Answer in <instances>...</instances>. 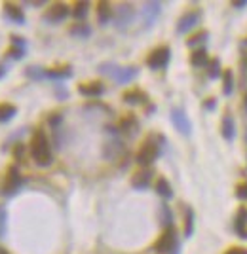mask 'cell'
Returning a JSON list of instances; mask_svg holds the SVG:
<instances>
[{"mask_svg": "<svg viewBox=\"0 0 247 254\" xmlns=\"http://www.w3.org/2000/svg\"><path fill=\"white\" fill-rule=\"evenodd\" d=\"M31 156H33V159L37 161V165H40V167H48L53 161L48 135L44 133L42 129H37L33 133V139H31Z\"/></svg>", "mask_w": 247, "mask_h": 254, "instance_id": "obj_1", "label": "cell"}, {"mask_svg": "<svg viewBox=\"0 0 247 254\" xmlns=\"http://www.w3.org/2000/svg\"><path fill=\"white\" fill-rule=\"evenodd\" d=\"M21 184H23V177H21L19 169L15 165H12V167L6 169L4 181H2V186H0V194L10 197V195L17 194V190L21 188Z\"/></svg>", "mask_w": 247, "mask_h": 254, "instance_id": "obj_2", "label": "cell"}, {"mask_svg": "<svg viewBox=\"0 0 247 254\" xmlns=\"http://www.w3.org/2000/svg\"><path fill=\"white\" fill-rule=\"evenodd\" d=\"M169 57H171V49L167 48V46H160V48H156L147 57V65L152 71H162V69L167 67Z\"/></svg>", "mask_w": 247, "mask_h": 254, "instance_id": "obj_3", "label": "cell"}, {"mask_svg": "<svg viewBox=\"0 0 247 254\" xmlns=\"http://www.w3.org/2000/svg\"><path fill=\"white\" fill-rule=\"evenodd\" d=\"M175 245H177V231L171 226V228H165L164 233L158 237V241L154 243V251L158 254H167L175 249Z\"/></svg>", "mask_w": 247, "mask_h": 254, "instance_id": "obj_4", "label": "cell"}, {"mask_svg": "<svg viewBox=\"0 0 247 254\" xmlns=\"http://www.w3.org/2000/svg\"><path fill=\"white\" fill-rule=\"evenodd\" d=\"M112 17H114V25H116L118 29H125V27H129L131 21H133L135 10H133L131 4H118V8L114 10Z\"/></svg>", "mask_w": 247, "mask_h": 254, "instance_id": "obj_5", "label": "cell"}, {"mask_svg": "<svg viewBox=\"0 0 247 254\" xmlns=\"http://www.w3.org/2000/svg\"><path fill=\"white\" fill-rule=\"evenodd\" d=\"M158 154H160L158 146L154 145L152 141H147L145 145L139 148V152H137V163L143 165V167H148V165H152L156 161Z\"/></svg>", "mask_w": 247, "mask_h": 254, "instance_id": "obj_6", "label": "cell"}, {"mask_svg": "<svg viewBox=\"0 0 247 254\" xmlns=\"http://www.w3.org/2000/svg\"><path fill=\"white\" fill-rule=\"evenodd\" d=\"M67 15H69V6L67 4H63V2H55V4H51L48 8V12L44 13V21H48V23H61L67 19Z\"/></svg>", "mask_w": 247, "mask_h": 254, "instance_id": "obj_7", "label": "cell"}, {"mask_svg": "<svg viewBox=\"0 0 247 254\" xmlns=\"http://www.w3.org/2000/svg\"><path fill=\"white\" fill-rule=\"evenodd\" d=\"M171 121H173L175 129H177L179 133L190 135V129H192V125H190V120L186 118V114L183 112V110H179V109L171 110Z\"/></svg>", "mask_w": 247, "mask_h": 254, "instance_id": "obj_8", "label": "cell"}, {"mask_svg": "<svg viewBox=\"0 0 247 254\" xmlns=\"http://www.w3.org/2000/svg\"><path fill=\"white\" fill-rule=\"evenodd\" d=\"M124 152H125V146H124L122 141H118V139H114V141H109L107 145L103 146V156L107 157L109 161H114V159H118V157L122 156Z\"/></svg>", "mask_w": 247, "mask_h": 254, "instance_id": "obj_9", "label": "cell"}, {"mask_svg": "<svg viewBox=\"0 0 247 254\" xmlns=\"http://www.w3.org/2000/svg\"><path fill=\"white\" fill-rule=\"evenodd\" d=\"M160 12H162L160 2H147V4L143 6V10H141V15H143V21H145V25H147V27H150V25L158 19Z\"/></svg>", "mask_w": 247, "mask_h": 254, "instance_id": "obj_10", "label": "cell"}, {"mask_svg": "<svg viewBox=\"0 0 247 254\" xmlns=\"http://www.w3.org/2000/svg\"><path fill=\"white\" fill-rule=\"evenodd\" d=\"M198 21H200V13L186 12L185 15L179 19V23H177V33H179V35H185L188 31H192V29L198 25Z\"/></svg>", "mask_w": 247, "mask_h": 254, "instance_id": "obj_11", "label": "cell"}, {"mask_svg": "<svg viewBox=\"0 0 247 254\" xmlns=\"http://www.w3.org/2000/svg\"><path fill=\"white\" fill-rule=\"evenodd\" d=\"M139 71L135 67H116V71L112 73V80H116L118 84H129L133 78H135Z\"/></svg>", "mask_w": 247, "mask_h": 254, "instance_id": "obj_12", "label": "cell"}, {"mask_svg": "<svg viewBox=\"0 0 247 254\" xmlns=\"http://www.w3.org/2000/svg\"><path fill=\"white\" fill-rule=\"evenodd\" d=\"M78 93L84 97H101L105 93V85L101 82H86L78 85Z\"/></svg>", "mask_w": 247, "mask_h": 254, "instance_id": "obj_13", "label": "cell"}, {"mask_svg": "<svg viewBox=\"0 0 247 254\" xmlns=\"http://www.w3.org/2000/svg\"><path fill=\"white\" fill-rule=\"evenodd\" d=\"M150 181H152V171L141 169L131 177V186H133L135 190H145V188H148Z\"/></svg>", "mask_w": 247, "mask_h": 254, "instance_id": "obj_14", "label": "cell"}, {"mask_svg": "<svg viewBox=\"0 0 247 254\" xmlns=\"http://www.w3.org/2000/svg\"><path fill=\"white\" fill-rule=\"evenodd\" d=\"M4 13L12 19L13 23H17V25H23L25 23V13L23 10L17 6V4H13V2H6L4 4Z\"/></svg>", "mask_w": 247, "mask_h": 254, "instance_id": "obj_15", "label": "cell"}, {"mask_svg": "<svg viewBox=\"0 0 247 254\" xmlns=\"http://www.w3.org/2000/svg\"><path fill=\"white\" fill-rule=\"evenodd\" d=\"M221 135L228 141V143H232L236 137V123H234V118L230 116V114H226L224 118H222V125H221Z\"/></svg>", "mask_w": 247, "mask_h": 254, "instance_id": "obj_16", "label": "cell"}, {"mask_svg": "<svg viewBox=\"0 0 247 254\" xmlns=\"http://www.w3.org/2000/svg\"><path fill=\"white\" fill-rule=\"evenodd\" d=\"M112 6L109 2H99L97 4V21L99 25H107L112 19Z\"/></svg>", "mask_w": 247, "mask_h": 254, "instance_id": "obj_17", "label": "cell"}, {"mask_svg": "<svg viewBox=\"0 0 247 254\" xmlns=\"http://www.w3.org/2000/svg\"><path fill=\"white\" fill-rule=\"evenodd\" d=\"M120 129H122L125 135H129V137H133V135L137 133V129H139V123H137L135 116H125V118H122V121H120Z\"/></svg>", "mask_w": 247, "mask_h": 254, "instance_id": "obj_18", "label": "cell"}, {"mask_svg": "<svg viewBox=\"0 0 247 254\" xmlns=\"http://www.w3.org/2000/svg\"><path fill=\"white\" fill-rule=\"evenodd\" d=\"M122 99L124 103H127V105H141V103L147 101V95L141 89H131V91H125Z\"/></svg>", "mask_w": 247, "mask_h": 254, "instance_id": "obj_19", "label": "cell"}, {"mask_svg": "<svg viewBox=\"0 0 247 254\" xmlns=\"http://www.w3.org/2000/svg\"><path fill=\"white\" fill-rule=\"evenodd\" d=\"M190 63H192L194 67H207V63H209V55H207V51H206L204 48L194 49V51H192V55H190Z\"/></svg>", "mask_w": 247, "mask_h": 254, "instance_id": "obj_20", "label": "cell"}, {"mask_svg": "<svg viewBox=\"0 0 247 254\" xmlns=\"http://www.w3.org/2000/svg\"><path fill=\"white\" fill-rule=\"evenodd\" d=\"M246 226H247V209L242 207V209L238 211V215H236V231H238L242 237H247Z\"/></svg>", "mask_w": 247, "mask_h": 254, "instance_id": "obj_21", "label": "cell"}, {"mask_svg": "<svg viewBox=\"0 0 247 254\" xmlns=\"http://www.w3.org/2000/svg\"><path fill=\"white\" fill-rule=\"evenodd\" d=\"M156 194L162 195L164 199H171L173 197V188H171V184L167 182V179H158L156 181Z\"/></svg>", "mask_w": 247, "mask_h": 254, "instance_id": "obj_22", "label": "cell"}, {"mask_svg": "<svg viewBox=\"0 0 247 254\" xmlns=\"http://www.w3.org/2000/svg\"><path fill=\"white\" fill-rule=\"evenodd\" d=\"M71 76H73L71 67H63V69H49V71H46V78H49V80H67V78H71Z\"/></svg>", "mask_w": 247, "mask_h": 254, "instance_id": "obj_23", "label": "cell"}, {"mask_svg": "<svg viewBox=\"0 0 247 254\" xmlns=\"http://www.w3.org/2000/svg\"><path fill=\"white\" fill-rule=\"evenodd\" d=\"M17 114V107H13L12 103H0V123L10 121Z\"/></svg>", "mask_w": 247, "mask_h": 254, "instance_id": "obj_24", "label": "cell"}, {"mask_svg": "<svg viewBox=\"0 0 247 254\" xmlns=\"http://www.w3.org/2000/svg\"><path fill=\"white\" fill-rule=\"evenodd\" d=\"M69 33L76 38H87L91 35V27L87 23H82V21H78V23H74L71 29H69Z\"/></svg>", "mask_w": 247, "mask_h": 254, "instance_id": "obj_25", "label": "cell"}, {"mask_svg": "<svg viewBox=\"0 0 247 254\" xmlns=\"http://www.w3.org/2000/svg\"><path fill=\"white\" fill-rule=\"evenodd\" d=\"M234 91V74L230 69L224 71V78H222V93L224 95H232Z\"/></svg>", "mask_w": 247, "mask_h": 254, "instance_id": "obj_26", "label": "cell"}, {"mask_svg": "<svg viewBox=\"0 0 247 254\" xmlns=\"http://www.w3.org/2000/svg\"><path fill=\"white\" fill-rule=\"evenodd\" d=\"M192 231H194V211L188 207L185 211V235L186 237H190Z\"/></svg>", "mask_w": 247, "mask_h": 254, "instance_id": "obj_27", "label": "cell"}, {"mask_svg": "<svg viewBox=\"0 0 247 254\" xmlns=\"http://www.w3.org/2000/svg\"><path fill=\"white\" fill-rule=\"evenodd\" d=\"M87 10H89V4L87 2H76L73 8V15L80 21V19H84L87 15Z\"/></svg>", "mask_w": 247, "mask_h": 254, "instance_id": "obj_28", "label": "cell"}, {"mask_svg": "<svg viewBox=\"0 0 247 254\" xmlns=\"http://www.w3.org/2000/svg\"><path fill=\"white\" fill-rule=\"evenodd\" d=\"M25 74H27V78H31V80H42V78H46V71L40 69V67H27V69H25Z\"/></svg>", "mask_w": 247, "mask_h": 254, "instance_id": "obj_29", "label": "cell"}, {"mask_svg": "<svg viewBox=\"0 0 247 254\" xmlns=\"http://www.w3.org/2000/svg\"><path fill=\"white\" fill-rule=\"evenodd\" d=\"M207 36H209V35H207L206 31H200V33H196L192 38H188V40H186V44H188L190 48H196V46H200V44H204V42L207 40Z\"/></svg>", "mask_w": 247, "mask_h": 254, "instance_id": "obj_30", "label": "cell"}, {"mask_svg": "<svg viewBox=\"0 0 247 254\" xmlns=\"http://www.w3.org/2000/svg\"><path fill=\"white\" fill-rule=\"evenodd\" d=\"M160 217H162V224L165 226V228H171V211H169V207L167 205H162L160 207Z\"/></svg>", "mask_w": 247, "mask_h": 254, "instance_id": "obj_31", "label": "cell"}, {"mask_svg": "<svg viewBox=\"0 0 247 254\" xmlns=\"http://www.w3.org/2000/svg\"><path fill=\"white\" fill-rule=\"evenodd\" d=\"M209 65V69H207V74H209L211 80H215V78H219V74H221V63L219 59H213L207 63Z\"/></svg>", "mask_w": 247, "mask_h": 254, "instance_id": "obj_32", "label": "cell"}, {"mask_svg": "<svg viewBox=\"0 0 247 254\" xmlns=\"http://www.w3.org/2000/svg\"><path fill=\"white\" fill-rule=\"evenodd\" d=\"M6 220H8V213H6V207L0 205V239L6 235Z\"/></svg>", "mask_w": 247, "mask_h": 254, "instance_id": "obj_33", "label": "cell"}, {"mask_svg": "<svg viewBox=\"0 0 247 254\" xmlns=\"http://www.w3.org/2000/svg\"><path fill=\"white\" fill-rule=\"evenodd\" d=\"M8 55H10L12 59H23L25 49L19 48V46H10V49H8Z\"/></svg>", "mask_w": 247, "mask_h": 254, "instance_id": "obj_34", "label": "cell"}, {"mask_svg": "<svg viewBox=\"0 0 247 254\" xmlns=\"http://www.w3.org/2000/svg\"><path fill=\"white\" fill-rule=\"evenodd\" d=\"M13 157H15L17 161H23V157H25V145L17 143V145L13 146Z\"/></svg>", "mask_w": 247, "mask_h": 254, "instance_id": "obj_35", "label": "cell"}, {"mask_svg": "<svg viewBox=\"0 0 247 254\" xmlns=\"http://www.w3.org/2000/svg\"><path fill=\"white\" fill-rule=\"evenodd\" d=\"M236 197L242 199V201H247V182L246 184H240V186L236 188Z\"/></svg>", "mask_w": 247, "mask_h": 254, "instance_id": "obj_36", "label": "cell"}, {"mask_svg": "<svg viewBox=\"0 0 247 254\" xmlns=\"http://www.w3.org/2000/svg\"><path fill=\"white\" fill-rule=\"evenodd\" d=\"M49 125H51V127H57V125H59V123H61V116H59V114H53V116H49Z\"/></svg>", "mask_w": 247, "mask_h": 254, "instance_id": "obj_37", "label": "cell"}, {"mask_svg": "<svg viewBox=\"0 0 247 254\" xmlns=\"http://www.w3.org/2000/svg\"><path fill=\"white\" fill-rule=\"evenodd\" d=\"M242 67H244V82L247 85V53L242 57Z\"/></svg>", "mask_w": 247, "mask_h": 254, "instance_id": "obj_38", "label": "cell"}, {"mask_svg": "<svg viewBox=\"0 0 247 254\" xmlns=\"http://www.w3.org/2000/svg\"><path fill=\"white\" fill-rule=\"evenodd\" d=\"M12 44H13V46H19V48H23L25 40H23V38H19V36H15V35H13V36H12Z\"/></svg>", "mask_w": 247, "mask_h": 254, "instance_id": "obj_39", "label": "cell"}, {"mask_svg": "<svg viewBox=\"0 0 247 254\" xmlns=\"http://www.w3.org/2000/svg\"><path fill=\"white\" fill-rule=\"evenodd\" d=\"M226 254H247V251L246 249H238V247H234V249L226 251Z\"/></svg>", "mask_w": 247, "mask_h": 254, "instance_id": "obj_40", "label": "cell"}, {"mask_svg": "<svg viewBox=\"0 0 247 254\" xmlns=\"http://www.w3.org/2000/svg\"><path fill=\"white\" fill-rule=\"evenodd\" d=\"M204 109H207V110L215 109V99H209V101H206V103H204Z\"/></svg>", "mask_w": 247, "mask_h": 254, "instance_id": "obj_41", "label": "cell"}, {"mask_svg": "<svg viewBox=\"0 0 247 254\" xmlns=\"http://www.w3.org/2000/svg\"><path fill=\"white\" fill-rule=\"evenodd\" d=\"M247 6V0H242V2H234V8H244Z\"/></svg>", "mask_w": 247, "mask_h": 254, "instance_id": "obj_42", "label": "cell"}, {"mask_svg": "<svg viewBox=\"0 0 247 254\" xmlns=\"http://www.w3.org/2000/svg\"><path fill=\"white\" fill-rule=\"evenodd\" d=\"M6 71H8V69H6V65H2V63H0V78H4Z\"/></svg>", "mask_w": 247, "mask_h": 254, "instance_id": "obj_43", "label": "cell"}, {"mask_svg": "<svg viewBox=\"0 0 247 254\" xmlns=\"http://www.w3.org/2000/svg\"><path fill=\"white\" fill-rule=\"evenodd\" d=\"M0 254H8V251H6L4 247H0Z\"/></svg>", "mask_w": 247, "mask_h": 254, "instance_id": "obj_44", "label": "cell"}, {"mask_svg": "<svg viewBox=\"0 0 247 254\" xmlns=\"http://www.w3.org/2000/svg\"><path fill=\"white\" fill-rule=\"evenodd\" d=\"M244 105H246V110H247V95H246V101H244Z\"/></svg>", "mask_w": 247, "mask_h": 254, "instance_id": "obj_45", "label": "cell"}, {"mask_svg": "<svg viewBox=\"0 0 247 254\" xmlns=\"http://www.w3.org/2000/svg\"><path fill=\"white\" fill-rule=\"evenodd\" d=\"M242 46H247V40H244V42H242Z\"/></svg>", "mask_w": 247, "mask_h": 254, "instance_id": "obj_46", "label": "cell"}]
</instances>
